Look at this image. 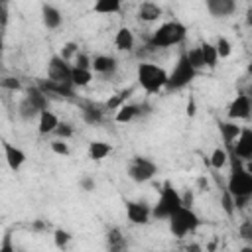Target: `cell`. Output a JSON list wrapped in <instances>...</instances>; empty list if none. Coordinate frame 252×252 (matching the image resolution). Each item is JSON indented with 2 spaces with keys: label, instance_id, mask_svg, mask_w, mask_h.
Masks as SVG:
<instances>
[{
  "label": "cell",
  "instance_id": "6da1fadb",
  "mask_svg": "<svg viewBox=\"0 0 252 252\" xmlns=\"http://www.w3.org/2000/svg\"><path fill=\"white\" fill-rule=\"evenodd\" d=\"M187 35V26L179 20H169V22H163L159 24L150 39H148V45L154 47V49H163V47H173V45H179Z\"/></svg>",
  "mask_w": 252,
  "mask_h": 252
},
{
  "label": "cell",
  "instance_id": "7a4b0ae2",
  "mask_svg": "<svg viewBox=\"0 0 252 252\" xmlns=\"http://www.w3.org/2000/svg\"><path fill=\"white\" fill-rule=\"evenodd\" d=\"M167 77H169V73L158 63H150V61L138 63L136 81L142 87V91H146L148 94H158L161 89H165Z\"/></svg>",
  "mask_w": 252,
  "mask_h": 252
},
{
  "label": "cell",
  "instance_id": "3957f363",
  "mask_svg": "<svg viewBox=\"0 0 252 252\" xmlns=\"http://www.w3.org/2000/svg\"><path fill=\"white\" fill-rule=\"evenodd\" d=\"M232 158V169L226 179V191L232 195V199H252V173L244 169V163L230 152Z\"/></svg>",
  "mask_w": 252,
  "mask_h": 252
},
{
  "label": "cell",
  "instance_id": "277c9868",
  "mask_svg": "<svg viewBox=\"0 0 252 252\" xmlns=\"http://www.w3.org/2000/svg\"><path fill=\"white\" fill-rule=\"evenodd\" d=\"M183 207V197L181 193L171 185V181H165L163 187L159 189V197L156 205L152 207V219L156 220H169L175 211Z\"/></svg>",
  "mask_w": 252,
  "mask_h": 252
},
{
  "label": "cell",
  "instance_id": "5b68a950",
  "mask_svg": "<svg viewBox=\"0 0 252 252\" xmlns=\"http://www.w3.org/2000/svg\"><path fill=\"white\" fill-rule=\"evenodd\" d=\"M167 222H169V232L175 238H185L187 234H193L199 228L201 219L191 207H181L179 211H175L171 215V219Z\"/></svg>",
  "mask_w": 252,
  "mask_h": 252
},
{
  "label": "cell",
  "instance_id": "8992f818",
  "mask_svg": "<svg viewBox=\"0 0 252 252\" xmlns=\"http://www.w3.org/2000/svg\"><path fill=\"white\" fill-rule=\"evenodd\" d=\"M197 77V71L191 67V63H189V59H187V55H185V51L179 55V59H177V63L173 65V69L169 71V77H167V91H181V89H185L187 85H191L193 83V79Z\"/></svg>",
  "mask_w": 252,
  "mask_h": 252
},
{
  "label": "cell",
  "instance_id": "52a82bcc",
  "mask_svg": "<svg viewBox=\"0 0 252 252\" xmlns=\"http://www.w3.org/2000/svg\"><path fill=\"white\" fill-rule=\"evenodd\" d=\"M158 173V165L150 159V158H142V156H134L128 163V177L136 183H146L150 181L154 175Z\"/></svg>",
  "mask_w": 252,
  "mask_h": 252
},
{
  "label": "cell",
  "instance_id": "ba28073f",
  "mask_svg": "<svg viewBox=\"0 0 252 252\" xmlns=\"http://www.w3.org/2000/svg\"><path fill=\"white\" fill-rule=\"evenodd\" d=\"M71 73H73V65H69V61H65L61 55H53L47 63V79L55 81V83H71Z\"/></svg>",
  "mask_w": 252,
  "mask_h": 252
},
{
  "label": "cell",
  "instance_id": "9c48e42d",
  "mask_svg": "<svg viewBox=\"0 0 252 252\" xmlns=\"http://www.w3.org/2000/svg\"><path fill=\"white\" fill-rule=\"evenodd\" d=\"M226 116H228V120H232V122L248 120V118L252 116V100L240 91V93L232 98V102L228 104V108H226Z\"/></svg>",
  "mask_w": 252,
  "mask_h": 252
},
{
  "label": "cell",
  "instance_id": "30bf717a",
  "mask_svg": "<svg viewBox=\"0 0 252 252\" xmlns=\"http://www.w3.org/2000/svg\"><path fill=\"white\" fill-rule=\"evenodd\" d=\"M126 217L132 224H148L152 219V207L146 201H126Z\"/></svg>",
  "mask_w": 252,
  "mask_h": 252
},
{
  "label": "cell",
  "instance_id": "8fae6325",
  "mask_svg": "<svg viewBox=\"0 0 252 252\" xmlns=\"http://www.w3.org/2000/svg\"><path fill=\"white\" fill-rule=\"evenodd\" d=\"M104 112H106V106L104 104H98V102H93V100H85L81 102V116H83V122L94 126V124H100L104 120Z\"/></svg>",
  "mask_w": 252,
  "mask_h": 252
},
{
  "label": "cell",
  "instance_id": "7c38bea8",
  "mask_svg": "<svg viewBox=\"0 0 252 252\" xmlns=\"http://www.w3.org/2000/svg\"><path fill=\"white\" fill-rule=\"evenodd\" d=\"M238 159H252V128H242L238 140L234 142L232 150H230Z\"/></svg>",
  "mask_w": 252,
  "mask_h": 252
},
{
  "label": "cell",
  "instance_id": "4fadbf2b",
  "mask_svg": "<svg viewBox=\"0 0 252 252\" xmlns=\"http://www.w3.org/2000/svg\"><path fill=\"white\" fill-rule=\"evenodd\" d=\"M37 87L49 96V94H57V96H65V98H71L75 94V87L71 83H55V81H39Z\"/></svg>",
  "mask_w": 252,
  "mask_h": 252
},
{
  "label": "cell",
  "instance_id": "5bb4252c",
  "mask_svg": "<svg viewBox=\"0 0 252 252\" xmlns=\"http://www.w3.org/2000/svg\"><path fill=\"white\" fill-rule=\"evenodd\" d=\"M104 244H106L108 252H126L128 250V240H126V236L122 234V230L118 226H112V228L106 230Z\"/></svg>",
  "mask_w": 252,
  "mask_h": 252
},
{
  "label": "cell",
  "instance_id": "9a60e30c",
  "mask_svg": "<svg viewBox=\"0 0 252 252\" xmlns=\"http://www.w3.org/2000/svg\"><path fill=\"white\" fill-rule=\"evenodd\" d=\"M219 132H220V138H222L224 146L232 150L234 142L238 140V136L242 132V126H238V122H232V120H220L219 122Z\"/></svg>",
  "mask_w": 252,
  "mask_h": 252
},
{
  "label": "cell",
  "instance_id": "2e32d148",
  "mask_svg": "<svg viewBox=\"0 0 252 252\" xmlns=\"http://www.w3.org/2000/svg\"><path fill=\"white\" fill-rule=\"evenodd\" d=\"M2 148H4V158H6L8 167H10L12 171H18V169L26 163V152L20 150V148H16V146L10 144V142H4Z\"/></svg>",
  "mask_w": 252,
  "mask_h": 252
},
{
  "label": "cell",
  "instance_id": "e0dca14e",
  "mask_svg": "<svg viewBox=\"0 0 252 252\" xmlns=\"http://www.w3.org/2000/svg\"><path fill=\"white\" fill-rule=\"evenodd\" d=\"M207 10L215 18H226L236 12V2L232 0H207Z\"/></svg>",
  "mask_w": 252,
  "mask_h": 252
},
{
  "label": "cell",
  "instance_id": "ac0fdd59",
  "mask_svg": "<svg viewBox=\"0 0 252 252\" xmlns=\"http://www.w3.org/2000/svg\"><path fill=\"white\" fill-rule=\"evenodd\" d=\"M91 69L93 73H98V75H112L118 69V61L112 55H94Z\"/></svg>",
  "mask_w": 252,
  "mask_h": 252
},
{
  "label": "cell",
  "instance_id": "d6986e66",
  "mask_svg": "<svg viewBox=\"0 0 252 252\" xmlns=\"http://www.w3.org/2000/svg\"><path fill=\"white\" fill-rule=\"evenodd\" d=\"M59 122H61V120L57 118V114H55V112H51V110L47 108V110H43V112L39 114V118H37V132H39L41 136L55 134V130H57Z\"/></svg>",
  "mask_w": 252,
  "mask_h": 252
},
{
  "label": "cell",
  "instance_id": "ffe728a7",
  "mask_svg": "<svg viewBox=\"0 0 252 252\" xmlns=\"http://www.w3.org/2000/svg\"><path fill=\"white\" fill-rule=\"evenodd\" d=\"M41 20H43V26L47 30H57L63 24V16H61L59 8H55L53 4H43L41 6Z\"/></svg>",
  "mask_w": 252,
  "mask_h": 252
},
{
  "label": "cell",
  "instance_id": "44dd1931",
  "mask_svg": "<svg viewBox=\"0 0 252 252\" xmlns=\"http://www.w3.org/2000/svg\"><path fill=\"white\" fill-rule=\"evenodd\" d=\"M161 14H163V10H161V6L156 4V2H142V4L138 6V18H140L142 22H148V24L158 22V20L161 18Z\"/></svg>",
  "mask_w": 252,
  "mask_h": 252
},
{
  "label": "cell",
  "instance_id": "7402d4cb",
  "mask_svg": "<svg viewBox=\"0 0 252 252\" xmlns=\"http://www.w3.org/2000/svg\"><path fill=\"white\" fill-rule=\"evenodd\" d=\"M24 96H26V98H28V100H30L33 106H37L41 112L49 108V96H47V94H45V93H43V91H41L37 85H32V87H28Z\"/></svg>",
  "mask_w": 252,
  "mask_h": 252
},
{
  "label": "cell",
  "instance_id": "603a6c76",
  "mask_svg": "<svg viewBox=\"0 0 252 252\" xmlns=\"http://www.w3.org/2000/svg\"><path fill=\"white\" fill-rule=\"evenodd\" d=\"M114 45L118 51H132L136 45V37L130 28H120L114 35Z\"/></svg>",
  "mask_w": 252,
  "mask_h": 252
},
{
  "label": "cell",
  "instance_id": "cb8c5ba5",
  "mask_svg": "<svg viewBox=\"0 0 252 252\" xmlns=\"http://www.w3.org/2000/svg\"><path fill=\"white\" fill-rule=\"evenodd\" d=\"M142 104H130V102H126L120 110H116V114H114V122H118V124H128V122H132L134 118H138L140 114H142Z\"/></svg>",
  "mask_w": 252,
  "mask_h": 252
},
{
  "label": "cell",
  "instance_id": "d4e9b609",
  "mask_svg": "<svg viewBox=\"0 0 252 252\" xmlns=\"http://www.w3.org/2000/svg\"><path fill=\"white\" fill-rule=\"evenodd\" d=\"M132 93H134V87H128V89H122L120 93H116V94H112L106 102H104V106H106V110H120L124 104H126V100L132 96Z\"/></svg>",
  "mask_w": 252,
  "mask_h": 252
},
{
  "label": "cell",
  "instance_id": "484cf974",
  "mask_svg": "<svg viewBox=\"0 0 252 252\" xmlns=\"http://www.w3.org/2000/svg\"><path fill=\"white\" fill-rule=\"evenodd\" d=\"M110 152H112V146H110L108 142L94 140V142L89 144V158H91L93 161H100V159H104Z\"/></svg>",
  "mask_w": 252,
  "mask_h": 252
},
{
  "label": "cell",
  "instance_id": "4316f807",
  "mask_svg": "<svg viewBox=\"0 0 252 252\" xmlns=\"http://www.w3.org/2000/svg\"><path fill=\"white\" fill-rule=\"evenodd\" d=\"M93 10L96 14H106V16H112V14H118L122 12V2L120 0H96Z\"/></svg>",
  "mask_w": 252,
  "mask_h": 252
},
{
  "label": "cell",
  "instance_id": "83f0119b",
  "mask_svg": "<svg viewBox=\"0 0 252 252\" xmlns=\"http://www.w3.org/2000/svg\"><path fill=\"white\" fill-rule=\"evenodd\" d=\"M93 79H94L93 71H89V69H79V67H75V65H73V73H71V85H73L75 89H81V87L91 85V81H93Z\"/></svg>",
  "mask_w": 252,
  "mask_h": 252
},
{
  "label": "cell",
  "instance_id": "f1b7e54d",
  "mask_svg": "<svg viewBox=\"0 0 252 252\" xmlns=\"http://www.w3.org/2000/svg\"><path fill=\"white\" fill-rule=\"evenodd\" d=\"M39 114H41V110H39L37 106H33L26 96L20 100V104H18V116H20L22 120L30 122V120H33V118H39Z\"/></svg>",
  "mask_w": 252,
  "mask_h": 252
},
{
  "label": "cell",
  "instance_id": "f546056e",
  "mask_svg": "<svg viewBox=\"0 0 252 252\" xmlns=\"http://www.w3.org/2000/svg\"><path fill=\"white\" fill-rule=\"evenodd\" d=\"M201 53H203V59H205V67H207V69H215L217 63H219V53H217L215 43L203 41V43H201Z\"/></svg>",
  "mask_w": 252,
  "mask_h": 252
},
{
  "label": "cell",
  "instance_id": "4dcf8cb0",
  "mask_svg": "<svg viewBox=\"0 0 252 252\" xmlns=\"http://www.w3.org/2000/svg\"><path fill=\"white\" fill-rule=\"evenodd\" d=\"M228 158H230V154L226 152V148H215L213 152H211V158H209V163H211V167L213 169H222L226 163H228Z\"/></svg>",
  "mask_w": 252,
  "mask_h": 252
},
{
  "label": "cell",
  "instance_id": "1f68e13d",
  "mask_svg": "<svg viewBox=\"0 0 252 252\" xmlns=\"http://www.w3.org/2000/svg\"><path fill=\"white\" fill-rule=\"evenodd\" d=\"M185 55H187L191 67H193L197 73L205 69V59H203V53H201V45H199V47H191V49H187Z\"/></svg>",
  "mask_w": 252,
  "mask_h": 252
},
{
  "label": "cell",
  "instance_id": "d6a6232c",
  "mask_svg": "<svg viewBox=\"0 0 252 252\" xmlns=\"http://www.w3.org/2000/svg\"><path fill=\"white\" fill-rule=\"evenodd\" d=\"M71 238H73L71 232L65 230V228H55V230H53V244H55L59 250H65V248L69 246Z\"/></svg>",
  "mask_w": 252,
  "mask_h": 252
},
{
  "label": "cell",
  "instance_id": "836d02e7",
  "mask_svg": "<svg viewBox=\"0 0 252 252\" xmlns=\"http://www.w3.org/2000/svg\"><path fill=\"white\" fill-rule=\"evenodd\" d=\"M215 47H217L219 59H226V57H230V53H232V43H230L224 35H219V37H217Z\"/></svg>",
  "mask_w": 252,
  "mask_h": 252
},
{
  "label": "cell",
  "instance_id": "e575fe53",
  "mask_svg": "<svg viewBox=\"0 0 252 252\" xmlns=\"http://www.w3.org/2000/svg\"><path fill=\"white\" fill-rule=\"evenodd\" d=\"M220 205H222V211H224L228 217H234V213H236V207H234V199H232V195L226 191V187H224V191H222V197H220Z\"/></svg>",
  "mask_w": 252,
  "mask_h": 252
},
{
  "label": "cell",
  "instance_id": "d590c367",
  "mask_svg": "<svg viewBox=\"0 0 252 252\" xmlns=\"http://www.w3.org/2000/svg\"><path fill=\"white\" fill-rule=\"evenodd\" d=\"M77 53H79V45H77L75 41H69V43H65V45L61 47V51H59V55H61L65 61H71V59H75V57H77Z\"/></svg>",
  "mask_w": 252,
  "mask_h": 252
},
{
  "label": "cell",
  "instance_id": "8d00e7d4",
  "mask_svg": "<svg viewBox=\"0 0 252 252\" xmlns=\"http://www.w3.org/2000/svg\"><path fill=\"white\" fill-rule=\"evenodd\" d=\"M73 61H75V67L93 71V69H91V67H93V57H91L89 53H85V51H79V53H77V57H75Z\"/></svg>",
  "mask_w": 252,
  "mask_h": 252
},
{
  "label": "cell",
  "instance_id": "74e56055",
  "mask_svg": "<svg viewBox=\"0 0 252 252\" xmlns=\"http://www.w3.org/2000/svg\"><path fill=\"white\" fill-rule=\"evenodd\" d=\"M73 134H75V130H73V126H71L69 122H59L57 130H55L57 140H69Z\"/></svg>",
  "mask_w": 252,
  "mask_h": 252
},
{
  "label": "cell",
  "instance_id": "f35d334b",
  "mask_svg": "<svg viewBox=\"0 0 252 252\" xmlns=\"http://www.w3.org/2000/svg\"><path fill=\"white\" fill-rule=\"evenodd\" d=\"M51 152L53 154H57V156H61V158H67L69 154H71V150H69V144L65 142V140H55V142H51Z\"/></svg>",
  "mask_w": 252,
  "mask_h": 252
},
{
  "label": "cell",
  "instance_id": "ab89813d",
  "mask_svg": "<svg viewBox=\"0 0 252 252\" xmlns=\"http://www.w3.org/2000/svg\"><path fill=\"white\" fill-rule=\"evenodd\" d=\"M0 87L2 89H6V91H22V83L16 79V77H4L2 81H0Z\"/></svg>",
  "mask_w": 252,
  "mask_h": 252
},
{
  "label": "cell",
  "instance_id": "60d3db41",
  "mask_svg": "<svg viewBox=\"0 0 252 252\" xmlns=\"http://www.w3.org/2000/svg\"><path fill=\"white\" fill-rule=\"evenodd\" d=\"M238 232H240V236L252 246V220H244V222L238 226Z\"/></svg>",
  "mask_w": 252,
  "mask_h": 252
},
{
  "label": "cell",
  "instance_id": "b9f144b4",
  "mask_svg": "<svg viewBox=\"0 0 252 252\" xmlns=\"http://www.w3.org/2000/svg\"><path fill=\"white\" fill-rule=\"evenodd\" d=\"M0 252H18V250H16V246H14V242H12V234H10V230H6V232H4V236H2Z\"/></svg>",
  "mask_w": 252,
  "mask_h": 252
},
{
  "label": "cell",
  "instance_id": "7bdbcfd3",
  "mask_svg": "<svg viewBox=\"0 0 252 252\" xmlns=\"http://www.w3.org/2000/svg\"><path fill=\"white\" fill-rule=\"evenodd\" d=\"M79 185H81V189L87 191V193L94 191V187H96V183H94V179H93L91 175H83V177L79 179Z\"/></svg>",
  "mask_w": 252,
  "mask_h": 252
},
{
  "label": "cell",
  "instance_id": "ee69618b",
  "mask_svg": "<svg viewBox=\"0 0 252 252\" xmlns=\"http://www.w3.org/2000/svg\"><path fill=\"white\" fill-rule=\"evenodd\" d=\"M0 18H2V30H6L8 26V4L0 2Z\"/></svg>",
  "mask_w": 252,
  "mask_h": 252
},
{
  "label": "cell",
  "instance_id": "f6af8a7d",
  "mask_svg": "<svg viewBox=\"0 0 252 252\" xmlns=\"http://www.w3.org/2000/svg\"><path fill=\"white\" fill-rule=\"evenodd\" d=\"M183 197V207H191L193 205V191H185V195H181Z\"/></svg>",
  "mask_w": 252,
  "mask_h": 252
},
{
  "label": "cell",
  "instance_id": "bcb514c9",
  "mask_svg": "<svg viewBox=\"0 0 252 252\" xmlns=\"http://www.w3.org/2000/svg\"><path fill=\"white\" fill-rule=\"evenodd\" d=\"M185 252H203V246L199 242H189L185 246Z\"/></svg>",
  "mask_w": 252,
  "mask_h": 252
},
{
  "label": "cell",
  "instance_id": "7dc6e473",
  "mask_svg": "<svg viewBox=\"0 0 252 252\" xmlns=\"http://www.w3.org/2000/svg\"><path fill=\"white\" fill-rule=\"evenodd\" d=\"M195 112H197L195 100H193V98H189V102H187V116H195Z\"/></svg>",
  "mask_w": 252,
  "mask_h": 252
},
{
  "label": "cell",
  "instance_id": "c3c4849f",
  "mask_svg": "<svg viewBox=\"0 0 252 252\" xmlns=\"http://www.w3.org/2000/svg\"><path fill=\"white\" fill-rule=\"evenodd\" d=\"M217 246H219V240L217 238H213L209 244H207V248H205V252H217Z\"/></svg>",
  "mask_w": 252,
  "mask_h": 252
},
{
  "label": "cell",
  "instance_id": "681fc988",
  "mask_svg": "<svg viewBox=\"0 0 252 252\" xmlns=\"http://www.w3.org/2000/svg\"><path fill=\"white\" fill-rule=\"evenodd\" d=\"M32 228H33V230H45V228H47V224H45V222H41V220H35V222L32 224Z\"/></svg>",
  "mask_w": 252,
  "mask_h": 252
},
{
  "label": "cell",
  "instance_id": "f907efd6",
  "mask_svg": "<svg viewBox=\"0 0 252 252\" xmlns=\"http://www.w3.org/2000/svg\"><path fill=\"white\" fill-rule=\"evenodd\" d=\"M244 22H246V26H252V8H248V10H246V16H244Z\"/></svg>",
  "mask_w": 252,
  "mask_h": 252
},
{
  "label": "cell",
  "instance_id": "816d5d0a",
  "mask_svg": "<svg viewBox=\"0 0 252 252\" xmlns=\"http://www.w3.org/2000/svg\"><path fill=\"white\" fill-rule=\"evenodd\" d=\"M244 169H246L248 173H252V159H248V161H244Z\"/></svg>",
  "mask_w": 252,
  "mask_h": 252
},
{
  "label": "cell",
  "instance_id": "f5cc1de1",
  "mask_svg": "<svg viewBox=\"0 0 252 252\" xmlns=\"http://www.w3.org/2000/svg\"><path fill=\"white\" fill-rule=\"evenodd\" d=\"M199 187L207 189V179H205V177H199Z\"/></svg>",
  "mask_w": 252,
  "mask_h": 252
},
{
  "label": "cell",
  "instance_id": "db71d44e",
  "mask_svg": "<svg viewBox=\"0 0 252 252\" xmlns=\"http://www.w3.org/2000/svg\"><path fill=\"white\" fill-rule=\"evenodd\" d=\"M240 252H252V246H250V244H246V246H242V248H240Z\"/></svg>",
  "mask_w": 252,
  "mask_h": 252
},
{
  "label": "cell",
  "instance_id": "11a10c76",
  "mask_svg": "<svg viewBox=\"0 0 252 252\" xmlns=\"http://www.w3.org/2000/svg\"><path fill=\"white\" fill-rule=\"evenodd\" d=\"M248 73H252V61L248 63Z\"/></svg>",
  "mask_w": 252,
  "mask_h": 252
},
{
  "label": "cell",
  "instance_id": "9f6ffc18",
  "mask_svg": "<svg viewBox=\"0 0 252 252\" xmlns=\"http://www.w3.org/2000/svg\"><path fill=\"white\" fill-rule=\"evenodd\" d=\"M18 252H24V250H18Z\"/></svg>",
  "mask_w": 252,
  "mask_h": 252
}]
</instances>
